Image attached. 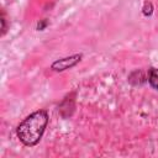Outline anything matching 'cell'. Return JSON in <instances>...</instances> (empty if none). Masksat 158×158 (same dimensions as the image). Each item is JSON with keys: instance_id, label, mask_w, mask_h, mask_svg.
Instances as JSON below:
<instances>
[{"instance_id": "cell-1", "label": "cell", "mask_w": 158, "mask_h": 158, "mask_svg": "<svg viewBox=\"0 0 158 158\" xmlns=\"http://www.w3.org/2000/svg\"><path fill=\"white\" fill-rule=\"evenodd\" d=\"M48 123V115L44 110H38L35 111L33 114L28 115L19 126L16 130L19 139L25 144V146H36L47 127Z\"/></svg>"}, {"instance_id": "cell-2", "label": "cell", "mask_w": 158, "mask_h": 158, "mask_svg": "<svg viewBox=\"0 0 158 158\" xmlns=\"http://www.w3.org/2000/svg\"><path fill=\"white\" fill-rule=\"evenodd\" d=\"M80 60H81V54H73V56H69V57H65V58L53 62L51 65V69L54 72H63V70L75 67Z\"/></svg>"}, {"instance_id": "cell-3", "label": "cell", "mask_w": 158, "mask_h": 158, "mask_svg": "<svg viewBox=\"0 0 158 158\" xmlns=\"http://www.w3.org/2000/svg\"><path fill=\"white\" fill-rule=\"evenodd\" d=\"M148 81L154 89L158 90V68L151 69V72L148 73Z\"/></svg>"}]
</instances>
